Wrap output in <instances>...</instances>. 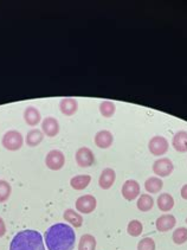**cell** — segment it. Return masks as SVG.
I'll return each mask as SVG.
<instances>
[{
    "label": "cell",
    "instance_id": "obj_1",
    "mask_svg": "<svg viewBox=\"0 0 187 250\" xmlns=\"http://www.w3.org/2000/svg\"><path fill=\"white\" fill-rule=\"evenodd\" d=\"M75 242H76L75 230L65 223L54 224L45 232L47 250H72Z\"/></svg>",
    "mask_w": 187,
    "mask_h": 250
},
{
    "label": "cell",
    "instance_id": "obj_2",
    "mask_svg": "<svg viewBox=\"0 0 187 250\" xmlns=\"http://www.w3.org/2000/svg\"><path fill=\"white\" fill-rule=\"evenodd\" d=\"M10 250H45L43 236L36 230H21L11 241Z\"/></svg>",
    "mask_w": 187,
    "mask_h": 250
},
{
    "label": "cell",
    "instance_id": "obj_3",
    "mask_svg": "<svg viewBox=\"0 0 187 250\" xmlns=\"http://www.w3.org/2000/svg\"><path fill=\"white\" fill-rule=\"evenodd\" d=\"M24 144V138L18 130H8L4 134L1 140V145L8 151H18Z\"/></svg>",
    "mask_w": 187,
    "mask_h": 250
},
{
    "label": "cell",
    "instance_id": "obj_4",
    "mask_svg": "<svg viewBox=\"0 0 187 250\" xmlns=\"http://www.w3.org/2000/svg\"><path fill=\"white\" fill-rule=\"evenodd\" d=\"M64 164H65V157L60 149H52L46 154L45 165L47 168L52 171H60L61 168H63Z\"/></svg>",
    "mask_w": 187,
    "mask_h": 250
},
{
    "label": "cell",
    "instance_id": "obj_5",
    "mask_svg": "<svg viewBox=\"0 0 187 250\" xmlns=\"http://www.w3.org/2000/svg\"><path fill=\"white\" fill-rule=\"evenodd\" d=\"M168 141L166 138L161 137V135H156L153 137L149 140L148 144V149L149 152L155 157H161V155L166 154L168 151Z\"/></svg>",
    "mask_w": 187,
    "mask_h": 250
},
{
    "label": "cell",
    "instance_id": "obj_6",
    "mask_svg": "<svg viewBox=\"0 0 187 250\" xmlns=\"http://www.w3.org/2000/svg\"><path fill=\"white\" fill-rule=\"evenodd\" d=\"M173 169H174V165L168 158H160L153 164V172L156 176H159V178L171 176Z\"/></svg>",
    "mask_w": 187,
    "mask_h": 250
},
{
    "label": "cell",
    "instance_id": "obj_7",
    "mask_svg": "<svg viewBox=\"0 0 187 250\" xmlns=\"http://www.w3.org/2000/svg\"><path fill=\"white\" fill-rule=\"evenodd\" d=\"M97 201L91 194H84L77 198L76 201V210L81 213H91L96 209Z\"/></svg>",
    "mask_w": 187,
    "mask_h": 250
},
{
    "label": "cell",
    "instance_id": "obj_8",
    "mask_svg": "<svg viewBox=\"0 0 187 250\" xmlns=\"http://www.w3.org/2000/svg\"><path fill=\"white\" fill-rule=\"evenodd\" d=\"M75 159L80 167H90L95 163V155L93 151L88 147H81L75 154Z\"/></svg>",
    "mask_w": 187,
    "mask_h": 250
},
{
    "label": "cell",
    "instance_id": "obj_9",
    "mask_svg": "<svg viewBox=\"0 0 187 250\" xmlns=\"http://www.w3.org/2000/svg\"><path fill=\"white\" fill-rule=\"evenodd\" d=\"M122 196L125 201L132 202L140 196V184L136 180L129 179L122 185Z\"/></svg>",
    "mask_w": 187,
    "mask_h": 250
},
{
    "label": "cell",
    "instance_id": "obj_10",
    "mask_svg": "<svg viewBox=\"0 0 187 250\" xmlns=\"http://www.w3.org/2000/svg\"><path fill=\"white\" fill-rule=\"evenodd\" d=\"M175 224H177V219H175L174 216L168 215V213L160 216L155 222L156 230L160 232L169 231V230H172L175 227Z\"/></svg>",
    "mask_w": 187,
    "mask_h": 250
},
{
    "label": "cell",
    "instance_id": "obj_11",
    "mask_svg": "<svg viewBox=\"0 0 187 250\" xmlns=\"http://www.w3.org/2000/svg\"><path fill=\"white\" fill-rule=\"evenodd\" d=\"M114 143V137L111 134V132L107 129L100 130V132L96 133L95 135V145L100 148H109V147L113 145Z\"/></svg>",
    "mask_w": 187,
    "mask_h": 250
},
{
    "label": "cell",
    "instance_id": "obj_12",
    "mask_svg": "<svg viewBox=\"0 0 187 250\" xmlns=\"http://www.w3.org/2000/svg\"><path fill=\"white\" fill-rule=\"evenodd\" d=\"M42 129H43V133L46 137L54 138L60 133V124L55 118L49 116L42 122Z\"/></svg>",
    "mask_w": 187,
    "mask_h": 250
},
{
    "label": "cell",
    "instance_id": "obj_13",
    "mask_svg": "<svg viewBox=\"0 0 187 250\" xmlns=\"http://www.w3.org/2000/svg\"><path fill=\"white\" fill-rule=\"evenodd\" d=\"M116 180V173L113 168H104L102 171L101 176H100L99 179V185L100 188H103V190H109L111 186L114 185Z\"/></svg>",
    "mask_w": 187,
    "mask_h": 250
},
{
    "label": "cell",
    "instance_id": "obj_14",
    "mask_svg": "<svg viewBox=\"0 0 187 250\" xmlns=\"http://www.w3.org/2000/svg\"><path fill=\"white\" fill-rule=\"evenodd\" d=\"M60 109L64 115L71 116L77 112L78 102L72 97H64L60 102Z\"/></svg>",
    "mask_w": 187,
    "mask_h": 250
},
{
    "label": "cell",
    "instance_id": "obj_15",
    "mask_svg": "<svg viewBox=\"0 0 187 250\" xmlns=\"http://www.w3.org/2000/svg\"><path fill=\"white\" fill-rule=\"evenodd\" d=\"M172 146L174 149L180 153L187 152V132L186 130H179L174 134L172 140Z\"/></svg>",
    "mask_w": 187,
    "mask_h": 250
},
{
    "label": "cell",
    "instance_id": "obj_16",
    "mask_svg": "<svg viewBox=\"0 0 187 250\" xmlns=\"http://www.w3.org/2000/svg\"><path fill=\"white\" fill-rule=\"evenodd\" d=\"M24 120L29 126L35 127L41 122L42 115L41 112L35 107H27L26 109L24 110Z\"/></svg>",
    "mask_w": 187,
    "mask_h": 250
},
{
    "label": "cell",
    "instance_id": "obj_17",
    "mask_svg": "<svg viewBox=\"0 0 187 250\" xmlns=\"http://www.w3.org/2000/svg\"><path fill=\"white\" fill-rule=\"evenodd\" d=\"M91 177L89 174H80V176H75L71 178L70 185L74 190L76 191H82L84 188H88V185L90 184Z\"/></svg>",
    "mask_w": 187,
    "mask_h": 250
},
{
    "label": "cell",
    "instance_id": "obj_18",
    "mask_svg": "<svg viewBox=\"0 0 187 250\" xmlns=\"http://www.w3.org/2000/svg\"><path fill=\"white\" fill-rule=\"evenodd\" d=\"M158 208L163 212H168L173 209L174 207V198L172 197V194L169 193H161L160 196L158 197Z\"/></svg>",
    "mask_w": 187,
    "mask_h": 250
},
{
    "label": "cell",
    "instance_id": "obj_19",
    "mask_svg": "<svg viewBox=\"0 0 187 250\" xmlns=\"http://www.w3.org/2000/svg\"><path fill=\"white\" fill-rule=\"evenodd\" d=\"M164 182L159 177H149L145 182V188L149 193H158L163 190Z\"/></svg>",
    "mask_w": 187,
    "mask_h": 250
},
{
    "label": "cell",
    "instance_id": "obj_20",
    "mask_svg": "<svg viewBox=\"0 0 187 250\" xmlns=\"http://www.w3.org/2000/svg\"><path fill=\"white\" fill-rule=\"evenodd\" d=\"M136 207L142 212H147V211H150L153 209V207H154V199H153V197L150 194H141L139 197L138 203H136Z\"/></svg>",
    "mask_w": 187,
    "mask_h": 250
},
{
    "label": "cell",
    "instance_id": "obj_21",
    "mask_svg": "<svg viewBox=\"0 0 187 250\" xmlns=\"http://www.w3.org/2000/svg\"><path fill=\"white\" fill-rule=\"evenodd\" d=\"M63 217L66 222H68V223H70L72 227H75V228L82 227L83 217L80 215V213L76 212L75 210H72V209L65 210V211H64Z\"/></svg>",
    "mask_w": 187,
    "mask_h": 250
},
{
    "label": "cell",
    "instance_id": "obj_22",
    "mask_svg": "<svg viewBox=\"0 0 187 250\" xmlns=\"http://www.w3.org/2000/svg\"><path fill=\"white\" fill-rule=\"evenodd\" d=\"M43 139H44V134L42 130L31 129L29 133H27L26 138H25V141H26L27 146L36 147L43 141Z\"/></svg>",
    "mask_w": 187,
    "mask_h": 250
},
{
    "label": "cell",
    "instance_id": "obj_23",
    "mask_svg": "<svg viewBox=\"0 0 187 250\" xmlns=\"http://www.w3.org/2000/svg\"><path fill=\"white\" fill-rule=\"evenodd\" d=\"M96 249V238L93 235L85 234L82 235L80 243H78V250H95Z\"/></svg>",
    "mask_w": 187,
    "mask_h": 250
},
{
    "label": "cell",
    "instance_id": "obj_24",
    "mask_svg": "<svg viewBox=\"0 0 187 250\" xmlns=\"http://www.w3.org/2000/svg\"><path fill=\"white\" fill-rule=\"evenodd\" d=\"M115 112H116V105L115 104H113V102L103 101L101 102V104H100V113H101L103 118L109 119L114 115V114H115Z\"/></svg>",
    "mask_w": 187,
    "mask_h": 250
},
{
    "label": "cell",
    "instance_id": "obj_25",
    "mask_svg": "<svg viewBox=\"0 0 187 250\" xmlns=\"http://www.w3.org/2000/svg\"><path fill=\"white\" fill-rule=\"evenodd\" d=\"M142 231H144V226H142L141 222L138 221V219H133V221H130L129 223H128L127 232L130 236H133V237L140 236L142 234Z\"/></svg>",
    "mask_w": 187,
    "mask_h": 250
},
{
    "label": "cell",
    "instance_id": "obj_26",
    "mask_svg": "<svg viewBox=\"0 0 187 250\" xmlns=\"http://www.w3.org/2000/svg\"><path fill=\"white\" fill-rule=\"evenodd\" d=\"M172 240H173V242H174L175 244H178V246L187 242V229L186 228L181 227V228H178V229H175L174 231H173Z\"/></svg>",
    "mask_w": 187,
    "mask_h": 250
},
{
    "label": "cell",
    "instance_id": "obj_27",
    "mask_svg": "<svg viewBox=\"0 0 187 250\" xmlns=\"http://www.w3.org/2000/svg\"><path fill=\"white\" fill-rule=\"evenodd\" d=\"M11 192H12V188L10 183L6 180H0V203L6 202L10 198Z\"/></svg>",
    "mask_w": 187,
    "mask_h": 250
},
{
    "label": "cell",
    "instance_id": "obj_28",
    "mask_svg": "<svg viewBox=\"0 0 187 250\" xmlns=\"http://www.w3.org/2000/svg\"><path fill=\"white\" fill-rule=\"evenodd\" d=\"M138 250H155V242L153 238L145 237L138 243Z\"/></svg>",
    "mask_w": 187,
    "mask_h": 250
},
{
    "label": "cell",
    "instance_id": "obj_29",
    "mask_svg": "<svg viewBox=\"0 0 187 250\" xmlns=\"http://www.w3.org/2000/svg\"><path fill=\"white\" fill-rule=\"evenodd\" d=\"M5 234H6V226H5L4 219L0 217V237H2Z\"/></svg>",
    "mask_w": 187,
    "mask_h": 250
},
{
    "label": "cell",
    "instance_id": "obj_30",
    "mask_svg": "<svg viewBox=\"0 0 187 250\" xmlns=\"http://www.w3.org/2000/svg\"><path fill=\"white\" fill-rule=\"evenodd\" d=\"M180 194H181V197H183V199L187 201V184H185L183 186V188H181Z\"/></svg>",
    "mask_w": 187,
    "mask_h": 250
},
{
    "label": "cell",
    "instance_id": "obj_31",
    "mask_svg": "<svg viewBox=\"0 0 187 250\" xmlns=\"http://www.w3.org/2000/svg\"><path fill=\"white\" fill-rule=\"evenodd\" d=\"M186 223H187V219H186Z\"/></svg>",
    "mask_w": 187,
    "mask_h": 250
}]
</instances>
